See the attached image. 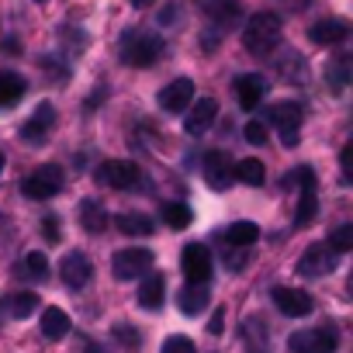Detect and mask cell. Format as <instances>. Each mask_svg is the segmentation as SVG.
<instances>
[{
	"label": "cell",
	"instance_id": "6da1fadb",
	"mask_svg": "<svg viewBox=\"0 0 353 353\" xmlns=\"http://www.w3.org/2000/svg\"><path fill=\"white\" fill-rule=\"evenodd\" d=\"M277 42H281V18H277V14L260 11V14H253V18L246 21V28H243V46H246L253 56L270 52Z\"/></svg>",
	"mask_w": 353,
	"mask_h": 353
},
{
	"label": "cell",
	"instance_id": "7a4b0ae2",
	"mask_svg": "<svg viewBox=\"0 0 353 353\" xmlns=\"http://www.w3.org/2000/svg\"><path fill=\"white\" fill-rule=\"evenodd\" d=\"M163 52V39L152 32H128L121 39V63L128 66H152Z\"/></svg>",
	"mask_w": 353,
	"mask_h": 353
},
{
	"label": "cell",
	"instance_id": "3957f363",
	"mask_svg": "<svg viewBox=\"0 0 353 353\" xmlns=\"http://www.w3.org/2000/svg\"><path fill=\"white\" fill-rule=\"evenodd\" d=\"M21 191H25V198H32V201H49V198H56V194L63 191V166L42 163L39 170H32L25 181H21Z\"/></svg>",
	"mask_w": 353,
	"mask_h": 353
},
{
	"label": "cell",
	"instance_id": "277c9868",
	"mask_svg": "<svg viewBox=\"0 0 353 353\" xmlns=\"http://www.w3.org/2000/svg\"><path fill=\"white\" fill-rule=\"evenodd\" d=\"M94 181L101 188H114V191H132L142 181V170L132 159H108L94 170Z\"/></svg>",
	"mask_w": 353,
	"mask_h": 353
},
{
	"label": "cell",
	"instance_id": "5b68a950",
	"mask_svg": "<svg viewBox=\"0 0 353 353\" xmlns=\"http://www.w3.org/2000/svg\"><path fill=\"white\" fill-rule=\"evenodd\" d=\"M339 346V336L332 325L325 329H301V332H291L288 339V350L291 353H336Z\"/></svg>",
	"mask_w": 353,
	"mask_h": 353
},
{
	"label": "cell",
	"instance_id": "8992f818",
	"mask_svg": "<svg viewBox=\"0 0 353 353\" xmlns=\"http://www.w3.org/2000/svg\"><path fill=\"white\" fill-rule=\"evenodd\" d=\"M114 277L118 281H132V277H142L152 270V250L145 246H128L121 253H114V263H111Z\"/></svg>",
	"mask_w": 353,
	"mask_h": 353
},
{
	"label": "cell",
	"instance_id": "52a82bcc",
	"mask_svg": "<svg viewBox=\"0 0 353 353\" xmlns=\"http://www.w3.org/2000/svg\"><path fill=\"white\" fill-rule=\"evenodd\" d=\"M270 121H274L277 132H281V145L294 149V145H298V128H301V108H298L294 101H277V104L270 108Z\"/></svg>",
	"mask_w": 353,
	"mask_h": 353
},
{
	"label": "cell",
	"instance_id": "ba28073f",
	"mask_svg": "<svg viewBox=\"0 0 353 353\" xmlns=\"http://www.w3.org/2000/svg\"><path fill=\"white\" fill-rule=\"evenodd\" d=\"M181 270L188 277V284H205L212 277V253L205 243H188L181 253Z\"/></svg>",
	"mask_w": 353,
	"mask_h": 353
},
{
	"label": "cell",
	"instance_id": "9c48e42d",
	"mask_svg": "<svg viewBox=\"0 0 353 353\" xmlns=\"http://www.w3.org/2000/svg\"><path fill=\"white\" fill-rule=\"evenodd\" d=\"M59 277H63V284H66V288H73V291L87 288V284H90V277H94V263H90V256H87V253H80V250L66 253V256L59 260Z\"/></svg>",
	"mask_w": 353,
	"mask_h": 353
},
{
	"label": "cell",
	"instance_id": "30bf717a",
	"mask_svg": "<svg viewBox=\"0 0 353 353\" xmlns=\"http://www.w3.org/2000/svg\"><path fill=\"white\" fill-rule=\"evenodd\" d=\"M301 198H298V208H294V225L298 229H305V225H312L315 222V215H319V191H315V173L308 170V166H301Z\"/></svg>",
	"mask_w": 353,
	"mask_h": 353
},
{
	"label": "cell",
	"instance_id": "8fae6325",
	"mask_svg": "<svg viewBox=\"0 0 353 353\" xmlns=\"http://www.w3.org/2000/svg\"><path fill=\"white\" fill-rule=\"evenodd\" d=\"M274 305H277V312L288 315V319H301V315H308V312L315 308L312 294L301 291V288H274Z\"/></svg>",
	"mask_w": 353,
	"mask_h": 353
},
{
	"label": "cell",
	"instance_id": "7c38bea8",
	"mask_svg": "<svg viewBox=\"0 0 353 353\" xmlns=\"http://www.w3.org/2000/svg\"><path fill=\"white\" fill-rule=\"evenodd\" d=\"M191 101H194V83H191L188 77L173 80V83H166V87L159 90V108H163V111H170V114L188 111V108H191Z\"/></svg>",
	"mask_w": 353,
	"mask_h": 353
},
{
	"label": "cell",
	"instance_id": "4fadbf2b",
	"mask_svg": "<svg viewBox=\"0 0 353 353\" xmlns=\"http://www.w3.org/2000/svg\"><path fill=\"white\" fill-rule=\"evenodd\" d=\"M215 118H219V104H215V97L191 101V108H188V121H184V132L198 139V135H205V132L215 125Z\"/></svg>",
	"mask_w": 353,
	"mask_h": 353
},
{
	"label": "cell",
	"instance_id": "5bb4252c",
	"mask_svg": "<svg viewBox=\"0 0 353 353\" xmlns=\"http://www.w3.org/2000/svg\"><path fill=\"white\" fill-rule=\"evenodd\" d=\"M298 270H301L305 277H319V274L336 270V250H332L329 243H315V246H308L305 256L298 260Z\"/></svg>",
	"mask_w": 353,
	"mask_h": 353
},
{
	"label": "cell",
	"instance_id": "9a60e30c",
	"mask_svg": "<svg viewBox=\"0 0 353 353\" xmlns=\"http://www.w3.org/2000/svg\"><path fill=\"white\" fill-rule=\"evenodd\" d=\"M201 173H205V181H208L212 191H229L232 181H236V176H232V159L225 152H208Z\"/></svg>",
	"mask_w": 353,
	"mask_h": 353
},
{
	"label": "cell",
	"instance_id": "2e32d148",
	"mask_svg": "<svg viewBox=\"0 0 353 353\" xmlns=\"http://www.w3.org/2000/svg\"><path fill=\"white\" fill-rule=\"evenodd\" d=\"M52 125H56V111H52V104H39V111L21 125V139H25L28 145H42V142L49 139Z\"/></svg>",
	"mask_w": 353,
	"mask_h": 353
},
{
	"label": "cell",
	"instance_id": "e0dca14e",
	"mask_svg": "<svg viewBox=\"0 0 353 353\" xmlns=\"http://www.w3.org/2000/svg\"><path fill=\"white\" fill-rule=\"evenodd\" d=\"M263 90H267V83H263V77H260V73H243V77L236 80V101H239L246 111L260 108Z\"/></svg>",
	"mask_w": 353,
	"mask_h": 353
},
{
	"label": "cell",
	"instance_id": "ac0fdd59",
	"mask_svg": "<svg viewBox=\"0 0 353 353\" xmlns=\"http://www.w3.org/2000/svg\"><path fill=\"white\" fill-rule=\"evenodd\" d=\"M163 294H166V281L163 274H142V284H139V305L145 312H156L163 308Z\"/></svg>",
	"mask_w": 353,
	"mask_h": 353
},
{
	"label": "cell",
	"instance_id": "d6986e66",
	"mask_svg": "<svg viewBox=\"0 0 353 353\" xmlns=\"http://www.w3.org/2000/svg\"><path fill=\"white\" fill-rule=\"evenodd\" d=\"M176 305H181L184 315H201L208 308V288L205 284H184L181 294H176Z\"/></svg>",
	"mask_w": 353,
	"mask_h": 353
},
{
	"label": "cell",
	"instance_id": "ffe728a7",
	"mask_svg": "<svg viewBox=\"0 0 353 353\" xmlns=\"http://www.w3.org/2000/svg\"><path fill=\"white\" fill-rule=\"evenodd\" d=\"M42 336L46 339H66L70 336V315L63 312V308H56V305H49L46 312H42Z\"/></svg>",
	"mask_w": 353,
	"mask_h": 353
},
{
	"label": "cell",
	"instance_id": "44dd1931",
	"mask_svg": "<svg viewBox=\"0 0 353 353\" xmlns=\"http://www.w3.org/2000/svg\"><path fill=\"white\" fill-rule=\"evenodd\" d=\"M308 35L315 46H339L350 35V28H346V21H319V25H312Z\"/></svg>",
	"mask_w": 353,
	"mask_h": 353
},
{
	"label": "cell",
	"instance_id": "7402d4cb",
	"mask_svg": "<svg viewBox=\"0 0 353 353\" xmlns=\"http://www.w3.org/2000/svg\"><path fill=\"white\" fill-rule=\"evenodd\" d=\"M114 225H118V232L121 236H152V219L149 215H142V212H121L118 219H114Z\"/></svg>",
	"mask_w": 353,
	"mask_h": 353
},
{
	"label": "cell",
	"instance_id": "603a6c76",
	"mask_svg": "<svg viewBox=\"0 0 353 353\" xmlns=\"http://www.w3.org/2000/svg\"><path fill=\"white\" fill-rule=\"evenodd\" d=\"M232 176H236V181H243V184H250V188H260L267 181V166L260 159H239L232 166Z\"/></svg>",
	"mask_w": 353,
	"mask_h": 353
},
{
	"label": "cell",
	"instance_id": "cb8c5ba5",
	"mask_svg": "<svg viewBox=\"0 0 353 353\" xmlns=\"http://www.w3.org/2000/svg\"><path fill=\"white\" fill-rule=\"evenodd\" d=\"M80 225H83L87 232H104V225H108V212H104L94 198H87V201H80Z\"/></svg>",
	"mask_w": 353,
	"mask_h": 353
},
{
	"label": "cell",
	"instance_id": "d4e9b609",
	"mask_svg": "<svg viewBox=\"0 0 353 353\" xmlns=\"http://www.w3.org/2000/svg\"><path fill=\"white\" fill-rule=\"evenodd\" d=\"M18 270H21V277H28L32 284H42V281H49V256L35 250V253H28V256L21 260Z\"/></svg>",
	"mask_w": 353,
	"mask_h": 353
},
{
	"label": "cell",
	"instance_id": "484cf974",
	"mask_svg": "<svg viewBox=\"0 0 353 353\" xmlns=\"http://www.w3.org/2000/svg\"><path fill=\"white\" fill-rule=\"evenodd\" d=\"M225 239H229V246L250 250V246L260 239V229H256L253 222H232V225H229V232H225Z\"/></svg>",
	"mask_w": 353,
	"mask_h": 353
},
{
	"label": "cell",
	"instance_id": "4316f807",
	"mask_svg": "<svg viewBox=\"0 0 353 353\" xmlns=\"http://www.w3.org/2000/svg\"><path fill=\"white\" fill-rule=\"evenodd\" d=\"M21 94H25V80H21V73H0V104H14V101H21Z\"/></svg>",
	"mask_w": 353,
	"mask_h": 353
},
{
	"label": "cell",
	"instance_id": "83f0119b",
	"mask_svg": "<svg viewBox=\"0 0 353 353\" xmlns=\"http://www.w3.org/2000/svg\"><path fill=\"white\" fill-rule=\"evenodd\" d=\"M163 222L170 229H188L194 222V212L188 205H181V201H170V205H163Z\"/></svg>",
	"mask_w": 353,
	"mask_h": 353
},
{
	"label": "cell",
	"instance_id": "f1b7e54d",
	"mask_svg": "<svg viewBox=\"0 0 353 353\" xmlns=\"http://www.w3.org/2000/svg\"><path fill=\"white\" fill-rule=\"evenodd\" d=\"M8 308H11L14 319H28V315L39 308V294H35V291H14V294L8 298Z\"/></svg>",
	"mask_w": 353,
	"mask_h": 353
},
{
	"label": "cell",
	"instance_id": "f546056e",
	"mask_svg": "<svg viewBox=\"0 0 353 353\" xmlns=\"http://www.w3.org/2000/svg\"><path fill=\"white\" fill-rule=\"evenodd\" d=\"M205 11H208L215 21H222V25L239 21V8H236V0H205Z\"/></svg>",
	"mask_w": 353,
	"mask_h": 353
},
{
	"label": "cell",
	"instance_id": "4dcf8cb0",
	"mask_svg": "<svg viewBox=\"0 0 353 353\" xmlns=\"http://www.w3.org/2000/svg\"><path fill=\"white\" fill-rule=\"evenodd\" d=\"M329 246H332L336 253H346V250L353 246V225H339V229L329 236Z\"/></svg>",
	"mask_w": 353,
	"mask_h": 353
},
{
	"label": "cell",
	"instance_id": "1f68e13d",
	"mask_svg": "<svg viewBox=\"0 0 353 353\" xmlns=\"http://www.w3.org/2000/svg\"><path fill=\"white\" fill-rule=\"evenodd\" d=\"M163 353H198V346H194V339H188V336H170V339L163 343Z\"/></svg>",
	"mask_w": 353,
	"mask_h": 353
},
{
	"label": "cell",
	"instance_id": "d6a6232c",
	"mask_svg": "<svg viewBox=\"0 0 353 353\" xmlns=\"http://www.w3.org/2000/svg\"><path fill=\"white\" fill-rule=\"evenodd\" d=\"M246 260H250V253H246V250H239V246H232V250L225 253V267H229L232 274H239V270L246 267Z\"/></svg>",
	"mask_w": 353,
	"mask_h": 353
},
{
	"label": "cell",
	"instance_id": "836d02e7",
	"mask_svg": "<svg viewBox=\"0 0 353 353\" xmlns=\"http://www.w3.org/2000/svg\"><path fill=\"white\" fill-rule=\"evenodd\" d=\"M111 332H114V339H118V343H125V346H132V350H135V346L142 343V336H139L135 329H128L125 322H121V325H114Z\"/></svg>",
	"mask_w": 353,
	"mask_h": 353
},
{
	"label": "cell",
	"instance_id": "e575fe53",
	"mask_svg": "<svg viewBox=\"0 0 353 353\" xmlns=\"http://www.w3.org/2000/svg\"><path fill=\"white\" fill-rule=\"evenodd\" d=\"M243 132H246V142H253V145H263L267 142V125L263 121H250Z\"/></svg>",
	"mask_w": 353,
	"mask_h": 353
},
{
	"label": "cell",
	"instance_id": "d590c367",
	"mask_svg": "<svg viewBox=\"0 0 353 353\" xmlns=\"http://www.w3.org/2000/svg\"><path fill=\"white\" fill-rule=\"evenodd\" d=\"M343 83H346V59H339V63L332 66V87L343 90Z\"/></svg>",
	"mask_w": 353,
	"mask_h": 353
},
{
	"label": "cell",
	"instance_id": "8d00e7d4",
	"mask_svg": "<svg viewBox=\"0 0 353 353\" xmlns=\"http://www.w3.org/2000/svg\"><path fill=\"white\" fill-rule=\"evenodd\" d=\"M42 232H46L49 243H59V222H56V219H46V222H42Z\"/></svg>",
	"mask_w": 353,
	"mask_h": 353
},
{
	"label": "cell",
	"instance_id": "74e56055",
	"mask_svg": "<svg viewBox=\"0 0 353 353\" xmlns=\"http://www.w3.org/2000/svg\"><path fill=\"white\" fill-rule=\"evenodd\" d=\"M222 322H225V312H222V308H215V315H212V322H208V332H212V336H219V332L225 329Z\"/></svg>",
	"mask_w": 353,
	"mask_h": 353
},
{
	"label": "cell",
	"instance_id": "f35d334b",
	"mask_svg": "<svg viewBox=\"0 0 353 353\" xmlns=\"http://www.w3.org/2000/svg\"><path fill=\"white\" fill-rule=\"evenodd\" d=\"M87 346V353H101V346H94V343H83Z\"/></svg>",
	"mask_w": 353,
	"mask_h": 353
},
{
	"label": "cell",
	"instance_id": "ab89813d",
	"mask_svg": "<svg viewBox=\"0 0 353 353\" xmlns=\"http://www.w3.org/2000/svg\"><path fill=\"white\" fill-rule=\"evenodd\" d=\"M132 4H135V8H145V4H152V0H132Z\"/></svg>",
	"mask_w": 353,
	"mask_h": 353
},
{
	"label": "cell",
	"instance_id": "60d3db41",
	"mask_svg": "<svg viewBox=\"0 0 353 353\" xmlns=\"http://www.w3.org/2000/svg\"><path fill=\"white\" fill-rule=\"evenodd\" d=\"M0 170H4V152H0Z\"/></svg>",
	"mask_w": 353,
	"mask_h": 353
}]
</instances>
